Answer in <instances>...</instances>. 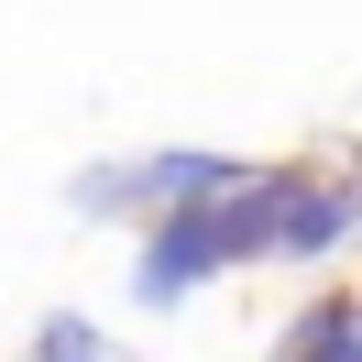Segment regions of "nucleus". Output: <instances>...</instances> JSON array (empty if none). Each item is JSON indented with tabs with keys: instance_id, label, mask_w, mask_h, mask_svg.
<instances>
[{
	"instance_id": "nucleus-1",
	"label": "nucleus",
	"mask_w": 362,
	"mask_h": 362,
	"mask_svg": "<svg viewBox=\"0 0 362 362\" xmlns=\"http://www.w3.org/2000/svg\"><path fill=\"white\" fill-rule=\"evenodd\" d=\"M230 176H242L230 154L165 143V154H132V165H88V176H77V209H88V220H121V209H176V198H220Z\"/></svg>"
},
{
	"instance_id": "nucleus-2",
	"label": "nucleus",
	"mask_w": 362,
	"mask_h": 362,
	"mask_svg": "<svg viewBox=\"0 0 362 362\" xmlns=\"http://www.w3.org/2000/svg\"><path fill=\"white\" fill-rule=\"evenodd\" d=\"M230 264V230H220V198H176L154 209V230H143V264H132V296L143 308H176L187 286H209V274Z\"/></svg>"
},
{
	"instance_id": "nucleus-3",
	"label": "nucleus",
	"mask_w": 362,
	"mask_h": 362,
	"mask_svg": "<svg viewBox=\"0 0 362 362\" xmlns=\"http://www.w3.org/2000/svg\"><path fill=\"white\" fill-rule=\"evenodd\" d=\"M351 220H362V198H351V187H296V176H286V209H274V252H329Z\"/></svg>"
},
{
	"instance_id": "nucleus-4",
	"label": "nucleus",
	"mask_w": 362,
	"mask_h": 362,
	"mask_svg": "<svg viewBox=\"0 0 362 362\" xmlns=\"http://www.w3.org/2000/svg\"><path fill=\"white\" fill-rule=\"evenodd\" d=\"M33 362H110V340H99L77 308H55L45 329H33Z\"/></svg>"
}]
</instances>
